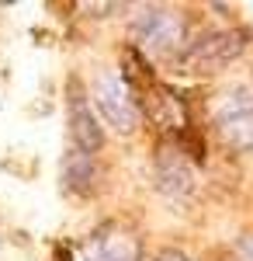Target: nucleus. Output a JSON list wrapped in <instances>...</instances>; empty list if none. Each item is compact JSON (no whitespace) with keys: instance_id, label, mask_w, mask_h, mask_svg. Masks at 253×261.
<instances>
[{"instance_id":"obj_2","label":"nucleus","mask_w":253,"mask_h":261,"mask_svg":"<svg viewBox=\"0 0 253 261\" xmlns=\"http://www.w3.org/2000/svg\"><path fill=\"white\" fill-rule=\"evenodd\" d=\"M184 18L167 7H146L132 21V42L149 56H170L184 45Z\"/></svg>"},{"instance_id":"obj_1","label":"nucleus","mask_w":253,"mask_h":261,"mask_svg":"<svg viewBox=\"0 0 253 261\" xmlns=\"http://www.w3.org/2000/svg\"><path fill=\"white\" fill-rule=\"evenodd\" d=\"M94 105L104 115V122L118 133H136L142 122V105H139L132 84L125 81V73L118 70H101L94 77Z\"/></svg>"},{"instance_id":"obj_8","label":"nucleus","mask_w":253,"mask_h":261,"mask_svg":"<svg viewBox=\"0 0 253 261\" xmlns=\"http://www.w3.org/2000/svg\"><path fill=\"white\" fill-rule=\"evenodd\" d=\"M62 185L73 195H90L98 188V164H94V157L77 150V146H70L66 157H62Z\"/></svg>"},{"instance_id":"obj_3","label":"nucleus","mask_w":253,"mask_h":261,"mask_svg":"<svg viewBox=\"0 0 253 261\" xmlns=\"http://www.w3.org/2000/svg\"><path fill=\"white\" fill-rule=\"evenodd\" d=\"M246 49V35L236 28H218V32H205L201 39L187 42L180 49V63L195 73H212L218 66L233 63L239 53Z\"/></svg>"},{"instance_id":"obj_10","label":"nucleus","mask_w":253,"mask_h":261,"mask_svg":"<svg viewBox=\"0 0 253 261\" xmlns=\"http://www.w3.org/2000/svg\"><path fill=\"white\" fill-rule=\"evenodd\" d=\"M153 261H191V258H187L184 251H177V247H163V251H160Z\"/></svg>"},{"instance_id":"obj_7","label":"nucleus","mask_w":253,"mask_h":261,"mask_svg":"<svg viewBox=\"0 0 253 261\" xmlns=\"http://www.w3.org/2000/svg\"><path fill=\"white\" fill-rule=\"evenodd\" d=\"M142 247L125 230H104L87 244V261H139Z\"/></svg>"},{"instance_id":"obj_9","label":"nucleus","mask_w":253,"mask_h":261,"mask_svg":"<svg viewBox=\"0 0 253 261\" xmlns=\"http://www.w3.org/2000/svg\"><path fill=\"white\" fill-rule=\"evenodd\" d=\"M233 261H253V237H243L233 251Z\"/></svg>"},{"instance_id":"obj_5","label":"nucleus","mask_w":253,"mask_h":261,"mask_svg":"<svg viewBox=\"0 0 253 261\" xmlns=\"http://www.w3.org/2000/svg\"><path fill=\"white\" fill-rule=\"evenodd\" d=\"M153 174H156V188H160L167 199H187V195H195V188H198L195 161L187 157V150L177 140L160 146Z\"/></svg>"},{"instance_id":"obj_4","label":"nucleus","mask_w":253,"mask_h":261,"mask_svg":"<svg viewBox=\"0 0 253 261\" xmlns=\"http://www.w3.org/2000/svg\"><path fill=\"white\" fill-rule=\"evenodd\" d=\"M215 129L226 146L253 150V91L222 94V101L215 105Z\"/></svg>"},{"instance_id":"obj_6","label":"nucleus","mask_w":253,"mask_h":261,"mask_svg":"<svg viewBox=\"0 0 253 261\" xmlns=\"http://www.w3.org/2000/svg\"><path fill=\"white\" fill-rule=\"evenodd\" d=\"M70 136H73V146L83 150V153H98L101 143H104V129L98 125V115L90 112V101L80 91L77 84L70 87Z\"/></svg>"}]
</instances>
